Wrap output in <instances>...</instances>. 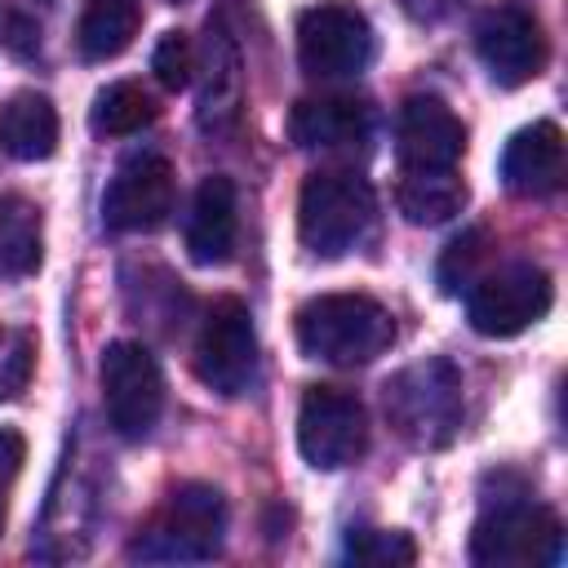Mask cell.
I'll return each instance as SVG.
<instances>
[{
  "label": "cell",
  "mask_w": 568,
  "mask_h": 568,
  "mask_svg": "<svg viewBox=\"0 0 568 568\" xmlns=\"http://www.w3.org/2000/svg\"><path fill=\"white\" fill-rule=\"evenodd\" d=\"M346 559H355V564H413L417 559V546H413L408 532L364 528V532H351Z\"/></svg>",
  "instance_id": "cell-24"
},
{
  "label": "cell",
  "mask_w": 568,
  "mask_h": 568,
  "mask_svg": "<svg viewBox=\"0 0 568 568\" xmlns=\"http://www.w3.org/2000/svg\"><path fill=\"white\" fill-rule=\"evenodd\" d=\"M470 559L484 568H537L564 559L559 519L524 497H497L470 528Z\"/></svg>",
  "instance_id": "cell-5"
},
{
  "label": "cell",
  "mask_w": 568,
  "mask_h": 568,
  "mask_svg": "<svg viewBox=\"0 0 568 568\" xmlns=\"http://www.w3.org/2000/svg\"><path fill=\"white\" fill-rule=\"evenodd\" d=\"M373 27L355 4H315L297 18V62L315 80H346L373 62Z\"/></svg>",
  "instance_id": "cell-8"
},
{
  "label": "cell",
  "mask_w": 568,
  "mask_h": 568,
  "mask_svg": "<svg viewBox=\"0 0 568 568\" xmlns=\"http://www.w3.org/2000/svg\"><path fill=\"white\" fill-rule=\"evenodd\" d=\"M457 0H404V9L413 13V18H439V13H448Z\"/></svg>",
  "instance_id": "cell-27"
},
{
  "label": "cell",
  "mask_w": 568,
  "mask_h": 568,
  "mask_svg": "<svg viewBox=\"0 0 568 568\" xmlns=\"http://www.w3.org/2000/svg\"><path fill=\"white\" fill-rule=\"evenodd\" d=\"M226 532V501L209 484H178L155 519L129 546L133 559L151 564H200L222 550Z\"/></svg>",
  "instance_id": "cell-2"
},
{
  "label": "cell",
  "mask_w": 568,
  "mask_h": 568,
  "mask_svg": "<svg viewBox=\"0 0 568 568\" xmlns=\"http://www.w3.org/2000/svg\"><path fill=\"white\" fill-rule=\"evenodd\" d=\"M395 342V320L377 297L364 293H320L297 311V346L311 359L355 368L377 359Z\"/></svg>",
  "instance_id": "cell-1"
},
{
  "label": "cell",
  "mask_w": 568,
  "mask_h": 568,
  "mask_svg": "<svg viewBox=\"0 0 568 568\" xmlns=\"http://www.w3.org/2000/svg\"><path fill=\"white\" fill-rule=\"evenodd\" d=\"M138 22H142L138 0H84L75 22V44L89 62H106L133 44Z\"/></svg>",
  "instance_id": "cell-20"
},
{
  "label": "cell",
  "mask_w": 568,
  "mask_h": 568,
  "mask_svg": "<svg viewBox=\"0 0 568 568\" xmlns=\"http://www.w3.org/2000/svg\"><path fill=\"white\" fill-rule=\"evenodd\" d=\"M373 133V111L359 98L328 93V98H302L288 115V138L302 151H355Z\"/></svg>",
  "instance_id": "cell-15"
},
{
  "label": "cell",
  "mask_w": 568,
  "mask_h": 568,
  "mask_svg": "<svg viewBox=\"0 0 568 568\" xmlns=\"http://www.w3.org/2000/svg\"><path fill=\"white\" fill-rule=\"evenodd\" d=\"M373 213H377V200H373V186L359 173L320 169L302 186L297 235L315 257H342L368 235Z\"/></svg>",
  "instance_id": "cell-3"
},
{
  "label": "cell",
  "mask_w": 568,
  "mask_h": 568,
  "mask_svg": "<svg viewBox=\"0 0 568 568\" xmlns=\"http://www.w3.org/2000/svg\"><path fill=\"white\" fill-rule=\"evenodd\" d=\"M173 4H182V0H173Z\"/></svg>",
  "instance_id": "cell-29"
},
{
  "label": "cell",
  "mask_w": 568,
  "mask_h": 568,
  "mask_svg": "<svg viewBox=\"0 0 568 568\" xmlns=\"http://www.w3.org/2000/svg\"><path fill=\"white\" fill-rule=\"evenodd\" d=\"M390 426L417 448H444L462 426V377L448 359L399 368L382 390Z\"/></svg>",
  "instance_id": "cell-4"
},
{
  "label": "cell",
  "mask_w": 568,
  "mask_h": 568,
  "mask_svg": "<svg viewBox=\"0 0 568 568\" xmlns=\"http://www.w3.org/2000/svg\"><path fill=\"white\" fill-rule=\"evenodd\" d=\"M475 49L488 75L506 89L528 84L546 67V36L537 18L519 4H497L475 22Z\"/></svg>",
  "instance_id": "cell-12"
},
{
  "label": "cell",
  "mask_w": 568,
  "mask_h": 568,
  "mask_svg": "<svg viewBox=\"0 0 568 568\" xmlns=\"http://www.w3.org/2000/svg\"><path fill=\"white\" fill-rule=\"evenodd\" d=\"M36 368V337L27 328H0V399L27 390Z\"/></svg>",
  "instance_id": "cell-23"
},
{
  "label": "cell",
  "mask_w": 568,
  "mask_h": 568,
  "mask_svg": "<svg viewBox=\"0 0 568 568\" xmlns=\"http://www.w3.org/2000/svg\"><path fill=\"white\" fill-rule=\"evenodd\" d=\"M466 151V129L453 115V106L435 93H417L399 106L395 120V155L399 169L422 173V169H457Z\"/></svg>",
  "instance_id": "cell-13"
},
{
  "label": "cell",
  "mask_w": 568,
  "mask_h": 568,
  "mask_svg": "<svg viewBox=\"0 0 568 568\" xmlns=\"http://www.w3.org/2000/svg\"><path fill=\"white\" fill-rule=\"evenodd\" d=\"M40 266V209L27 195H0V280H22Z\"/></svg>",
  "instance_id": "cell-21"
},
{
  "label": "cell",
  "mask_w": 568,
  "mask_h": 568,
  "mask_svg": "<svg viewBox=\"0 0 568 568\" xmlns=\"http://www.w3.org/2000/svg\"><path fill=\"white\" fill-rule=\"evenodd\" d=\"M564 178V133L555 120H532L501 151V182L515 195H550Z\"/></svg>",
  "instance_id": "cell-16"
},
{
  "label": "cell",
  "mask_w": 568,
  "mask_h": 568,
  "mask_svg": "<svg viewBox=\"0 0 568 568\" xmlns=\"http://www.w3.org/2000/svg\"><path fill=\"white\" fill-rule=\"evenodd\" d=\"M399 213L413 222V226H439L448 217L462 213L466 204V182L457 178V169H422V173H408L399 178Z\"/></svg>",
  "instance_id": "cell-19"
},
{
  "label": "cell",
  "mask_w": 568,
  "mask_h": 568,
  "mask_svg": "<svg viewBox=\"0 0 568 568\" xmlns=\"http://www.w3.org/2000/svg\"><path fill=\"white\" fill-rule=\"evenodd\" d=\"M297 448L315 470H342L368 448L364 404L337 386H306L297 408Z\"/></svg>",
  "instance_id": "cell-9"
},
{
  "label": "cell",
  "mask_w": 568,
  "mask_h": 568,
  "mask_svg": "<svg viewBox=\"0 0 568 568\" xmlns=\"http://www.w3.org/2000/svg\"><path fill=\"white\" fill-rule=\"evenodd\" d=\"M173 164L155 151H138L111 173L102 191V226L120 235L155 231L173 213Z\"/></svg>",
  "instance_id": "cell-11"
},
{
  "label": "cell",
  "mask_w": 568,
  "mask_h": 568,
  "mask_svg": "<svg viewBox=\"0 0 568 568\" xmlns=\"http://www.w3.org/2000/svg\"><path fill=\"white\" fill-rule=\"evenodd\" d=\"M151 120H155V102L133 80H115V84L98 89V98L89 106V124L98 138H129V133L146 129Z\"/></svg>",
  "instance_id": "cell-22"
},
{
  "label": "cell",
  "mask_w": 568,
  "mask_h": 568,
  "mask_svg": "<svg viewBox=\"0 0 568 568\" xmlns=\"http://www.w3.org/2000/svg\"><path fill=\"white\" fill-rule=\"evenodd\" d=\"M0 484H4V479H0ZM0 519H4V497H0Z\"/></svg>",
  "instance_id": "cell-28"
},
{
  "label": "cell",
  "mask_w": 568,
  "mask_h": 568,
  "mask_svg": "<svg viewBox=\"0 0 568 568\" xmlns=\"http://www.w3.org/2000/svg\"><path fill=\"white\" fill-rule=\"evenodd\" d=\"M58 146V111L44 93H13L0 106V151L13 160H49Z\"/></svg>",
  "instance_id": "cell-18"
},
{
  "label": "cell",
  "mask_w": 568,
  "mask_h": 568,
  "mask_svg": "<svg viewBox=\"0 0 568 568\" xmlns=\"http://www.w3.org/2000/svg\"><path fill=\"white\" fill-rule=\"evenodd\" d=\"M479 257H484V231H466V235H457L448 248H444V257H439V288L444 293H462V288H470L475 284V266H479Z\"/></svg>",
  "instance_id": "cell-25"
},
{
  "label": "cell",
  "mask_w": 568,
  "mask_h": 568,
  "mask_svg": "<svg viewBox=\"0 0 568 568\" xmlns=\"http://www.w3.org/2000/svg\"><path fill=\"white\" fill-rule=\"evenodd\" d=\"M195 377L226 399H235L253 386L257 333H253V315L240 297H217L204 311V324L195 337Z\"/></svg>",
  "instance_id": "cell-6"
},
{
  "label": "cell",
  "mask_w": 568,
  "mask_h": 568,
  "mask_svg": "<svg viewBox=\"0 0 568 568\" xmlns=\"http://www.w3.org/2000/svg\"><path fill=\"white\" fill-rule=\"evenodd\" d=\"M151 71H155V80L164 89H173V93L186 89L191 75H195V49H191V40L182 31H164L160 44H155V53H151Z\"/></svg>",
  "instance_id": "cell-26"
},
{
  "label": "cell",
  "mask_w": 568,
  "mask_h": 568,
  "mask_svg": "<svg viewBox=\"0 0 568 568\" xmlns=\"http://www.w3.org/2000/svg\"><path fill=\"white\" fill-rule=\"evenodd\" d=\"M195 71H200L195 120H200L204 133L226 138L240 124V106H244V62H240V49H235V40L222 22H209Z\"/></svg>",
  "instance_id": "cell-14"
},
{
  "label": "cell",
  "mask_w": 568,
  "mask_h": 568,
  "mask_svg": "<svg viewBox=\"0 0 568 568\" xmlns=\"http://www.w3.org/2000/svg\"><path fill=\"white\" fill-rule=\"evenodd\" d=\"M235 248V182L213 173L195 186L186 213V253L200 266H222Z\"/></svg>",
  "instance_id": "cell-17"
},
{
  "label": "cell",
  "mask_w": 568,
  "mask_h": 568,
  "mask_svg": "<svg viewBox=\"0 0 568 568\" xmlns=\"http://www.w3.org/2000/svg\"><path fill=\"white\" fill-rule=\"evenodd\" d=\"M550 275L532 262H510L466 288V320L484 337H515L550 311Z\"/></svg>",
  "instance_id": "cell-7"
},
{
  "label": "cell",
  "mask_w": 568,
  "mask_h": 568,
  "mask_svg": "<svg viewBox=\"0 0 568 568\" xmlns=\"http://www.w3.org/2000/svg\"><path fill=\"white\" fill-rule=\"evenodd\" d=\"M102 404L124 439H142L160 422L164 373L142 342H111L102 351Z\"/></svg>",
  "instance_id": "cell-10"
}]
</instances>
